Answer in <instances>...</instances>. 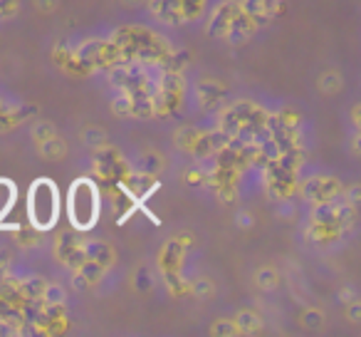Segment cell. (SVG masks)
<instances>
[{
    "mask_svg": "<svg viewBox=\"0 0 361 337\" xmlns=\"http://www.w3.org/2000/svg\"><path fill=\"white\" fill-rule=\"evenodd\" d=\"M42 146H45V149H42V151H45L47 156H60L62 151H65V149H62V146H57L55 141H47V144H42Z\"/></svg>",
    "mask_w": 361,
    "mask_h": 337,
    "instance_id": "e0dca14e",
    "label": "cell"
},
{
    "mask_svg": "<svg viewBox=\"0 0 361 337\" xmlns=\"http://www.w3.org/2000/svg\"><path fill=\"white\" fill-rule=\"evenodd\" d=\"M13 201H16V189H13L11 182H3V179H0V218L11 211Z\"/></svg>",
    "mask_w": 361,
    "mask_h": 337,
    "instance_id": "4fadbf2b",
    "label": "cell"
},
{
    "mask_svg": "<svg viewBox=\"0 0 361 337\" xmlns=\"http://www.w3.org/2000/svg\"><path fill=\"white\" fill-rule=\"evenodd\" d=\"M149 8L156 20H161L164 25H180V23H186L180 0H149Z\"/></svg>",
    "mask_w": 361,
    "mask_h": 337,
    "instance_id": "52a82bcc",
    "label": "cell"
},
{
    "mask_svg": "<svg viewBox=\"0 0 361 337\" xmlns=\"http://www.w3.org/2000/svg\"><path fill=\"white\" fill-rule=\"evenodd\" d=\"M302 320L307 322V325L310 327H317V325H322V312H305V315H302Z\"/></svg>",
    "mask_w": 361,
    "mask_h": 337,
    "instance_id": "2e32d148",
    "label": "cell"
},
{
    "mask_svg": "<svg viewBox=\"0 0 361 337\" xmlns=\"http://www.w3.org/2000/svg\"><path fill=\"white\" fill-rule=\"evenodd\" d=\"M151 100H154V114L171 117L173 112H178L183 100H186V80H183V75L173 70H164V75L156 80Z\"/></svg>",
    "mask_w": 361,
    "mask_h": 337,
    "instance_id": "277c9868",
    "label": "cell"
},
{
    "mask_svg": "<svg viewBox=\"0 0 361 337\" xmlns=\"http://www.w3.org/2000/svg\"><path fill=\"white\" fill-rule=\"evenodd\" d=\"M198 97H201L203 107H218L226 97V87L216 80H206L198 85Z\"/></svg>",
    "mask_w": 361,
    "mask_h": 337,
    "instance_id": "9c48e42d",
    "label": "cell"
},
{
    "mask_svg": "<svg viewBox=\"0 0 361 337\" xmlns=\"http://www.w3.org/2000/svg\"><path fill=\"white\" fill-rule=\"evenodd\" d=\"M297 191L302 194V199H305L310 206H319V203H329V201H334V199H339L341 194H344V189H341V184L336 182L334 177H322V174H317V177L305 179V182L297 187Z\"/></svg>",
    "mask_w": 361,
    "mask_h": 337,
    "instance_id": "5b68a950",
    "label": "cell"
},
{
    "mask_svg": "<svg viewBox=\"0 0 361 337\" xmlns=\"http://www.w3.org/2000/svg\"><path fill=\"white\" fill-rule=\"evenodd\" d=\"M257 283H260V288H275L277 285V273L272 271V268H262V271L257 273Z\"/></svg>",
    "mask_w": 361,
    "mask_h": 337,
    "instance_id": "9a60e30c",
    "label": "cell"
},
{
    "mask_svg": "<svg viewBox=\"0 0 361 337\" xmlns=\"http://www.w3.org/2000/svg\"><path fill=\"white\" fill-rule=\"evenodd\" d=\"M235 327H238V332H243V335H250V332H260L262 330V320L255 315V312L245 310V312H240V315L235 317Z\"/></svg>",
    "mask_w": 361,
    "mask_h": 337,
    "instance_id": "8fae6325",
    "label": "cell"
},
{
    "mask_svg": "<svg viewBox=\"0 0 361 337\" xmlns=\"http://www.w3.org/2000/svg\"><path fill=\"white\" fill-rule=\"evenodd\" d=\"M67 216L77 231H90L102 216V191L92 179H77L67 191Z\"/></svg>",
    "mask_w": 361,
    "mask_h": 337,
    "instance_id": "7a4b0ae2",
    "label": "cell"
},
{
    "mask_svg": "<svg viewBox=\"0 0 361 337\" xmlns=\"http://www.w3.org/2000/svg\"><path fill=\"white\" fill-rule=\"evenodd\" d=\"M183 258H186V246H180V241H169L164 246L159 256L161 271L164 276H171V273H180V266H183Z\"/></svg>",
    "mask_w": 361,
    "mask_h": 337,
    "instance_id": "ba28073f",
    "label": "cell"
},
{
    "mask_svg": "<svg viewBox=\"0 0 361 337\" xmlns=\"http://www.w3.org/2000/svg\"><path fill=\"white\" fill-rule=\"evenodd\" d=\"M267 122H270V114L260 105H255V102H235V105H228L221 110L218 131L226 134L228 139L260 144L267 136Z\"/></svg>",
    "mask_w": 361,
    "mask_h": 337,
    "instance_id": "6da1fadb",
    "label": "cell"
},
{
    "mask_svg": "<svg viewBox=\"0 0 361 337\" xmlns=\"http://www.w3.org/2000/svg\"><path fill=\"white\" fill-rule=\"evenodd\" d=\"M213 335H240L235 327V320H218L213 325Z\"/></svg>",
    "mask_w": 361,
    "mask_h": 337,
    "instance_id": "5bb4252c",
    "label": "cell"
},
{
    "mask_svg": "<svg viewBox=\"0 0 361 337\" xmlns=\"http://www.w3.org/2000/svg\"><path fill=\"white\" fill-rule=\"evenodd\" d=\"M85 256L87 261H94L97 266L102 268H109L111 261H114V253H111V248L106 246V243H85Z\"/></svg>",
    "mask_w": 361,
    "mask_h": 337,
    "instance_id": "30bf717a",
    "label": "cell"
},
{
    "mask_svg": "<svg viewBox=\"0 0 361 337\" xmlns=\"http://www.w3.org/2000/svg\"><path fill=\"white\" fill-rule=\"evenodd\" d=\"M240 11L255 28L267 25L275 16L282 13L280 0H240Z\"/></svg>",
    "mask_w": 361,
    "mask_h": 337,
    "instance_id": "8992f818",
    "label": "cell"
},
{
    "mask_svg": "<svg viewBox=\"0 0 361 337\" xmlns=\"http://www.w3.org/2000/svg\"><path fill=\"white\" fill-rule=\"evenodd\" d=\"M60 191L50 179H37L27 191V218L37 231H50L60 218Z\"/></svg>",
    "mask_w": 361,
    "mask_h": 337,
    "instance_id": "3957f363",
    "label": "cell"
},
{
    "mask_svg": "<svg viewBox=\"0 0 361 337\" xmlns=\"http://www.w3.org/2000/svg\"><path fill=\"white\" fill-rule=\"evenodd\" d=\"M8 0H0V20H3V18L6 16H11V11H3V6H6Z\"/></svg>",
    "mask_w": 361,
    "mask_h": 337,
    "instance_id": "d6986e66",
    "label": "cell"
},
{
    "mask_svg": "<svg viewBox=\"0 0 361 337\" xmlns=\"http://www.w3.org/2000/svg\"><path fill=\"white\" fill-rule=\"evenodd\" d=\"M349 317H351V322H356V320H359V302H351Z\"/></svg>",
    "mask_w": 361,
    "mask_h": 337,
    "instance_id": "ac0fdd59",
    "label": "cell"
},
{
    "mask_svg": "<svg viewBox=\"0 0 361 337\" xmlns=\"http://www.w3.org/2000/svg\"><path fill=\"white\" fill-rule=\"evenodd\" d=\"M206 3L208 0H180V6H183V18L186 23L198 20V18L206 13Z\"/></svg>",
    "mask_w": 361,
    "mask_h": 337,
    "instance_id": "7c38bea8",
    "label": "cell"
}]
</instances>
